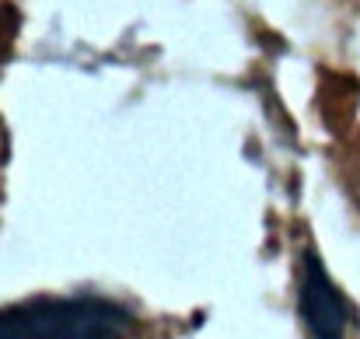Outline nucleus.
Instances as JSON below:
<instances>
[{
	"mask_svg": "<svg viewBox=\"0 0 360 339\" xmlns=\"http://www.w3.org/2000/svg\"><path fill=\"white\" fill-rule=\"evenodd\" d=\"M136 319L109 298H32L0 308V339H133Z\"/></svg>",
	"mask_w": 360,
	"mask_h": 339,
	"instance_id": "f257e3e1",
	"label": "nucleus"
},
{
	"mask_svg": "<svg viewBox=\"0 0 360 339\" xmlns=\"http://www.w3.org/2000/svg\"><path fill=\"white\" fill-rule=\"evenodd\" d=\"M297 298H301V319H304L311 339H350L354 336V326H357L354 308L340 294V287L329 280V273L322 269V262L315 259V252H304Z\"/></svg>",
	"mask_w": 360,
	"mask_h": 339,
	"instance_id": "f03ea898",
	"label": "nucleus"
}]
</instances>
